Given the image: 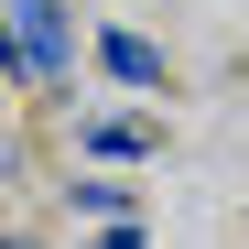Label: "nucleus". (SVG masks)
Returning <instances> with one entry per match:
<instances>
[{"label": "nucleus", "mask_w": 249, "mask_h": 249, "mask_svg": "<svg viewBox=\"0 0 249 249\" xmlns=\"http://www.w3.org/2000/svg\"><path fill=\"white\" fill-rule=\"evenodd\" d=\"M98 249H141V228H130V217H108V228H98Z\"/></svg>", "instance_id": "20e7f679"}, {"label": "nucleus", "mask_w": 249, "mask_h": 249, "mask_svg": "<svg viewBox=\"0 0 249 249\" xmlns=\"http://www.w3.org/2000/svg\"><path fill=\"white\" fill-rule=\"evenodd\" d=\"M11 249H33V238H11Z\"/></svg>", "instance_id": "39448f33"}, {"label": "nucleus", "mask_w": 249, "mask_h": 249, "mask_svg": "<svg viewBox=\"0 0 249 249\" xmlns=\"http://www.w3.org/2000/svg\"><path fill=\"white\" fill-rule=\"evenodd\" d=\"M87 141H98L108 162H141V152H152V119H87Z\"/></svg>", "instance_id": "7ed1b4c3"}, {"label": "nucleus", "mask_w": 249, "mask_h": 249, "mask_svg": "<svg viewBox=\"0 0 249 249\" xmlns=\"http://www.w3.org/2000/svg\"><path fill=\"white\" fill-rule=\"evenodd\" d=\"M108 76H119V87H162V44H152V33H108Z\"/></svg>", "instance_id": "f03ea898"}, {"label": "nucleus", "mask_w": 249, "mask_h": 249, "mask_svg": "<svg viewBox=\"0 0 249 249\" xmlns=\"http://www.w3.org/2000/svg\"><path fill=\"white\" fill-rule=\"evenodd\" d=\"M65 65V11L54 0H11V76H54Z\"/></svg>", "instance_id": "f257e3e1"}]
</instances>
